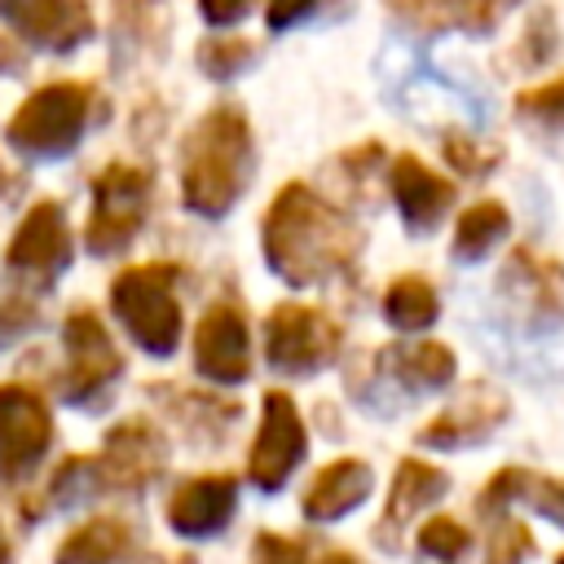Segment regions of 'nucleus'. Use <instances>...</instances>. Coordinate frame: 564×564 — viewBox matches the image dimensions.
<instances>
[{
	"instance_id": "nucleus-31",
	"label": "nucleus",
	"mask_w": 564,
	"mask_h": 564,
	"mask_svg": "<svg viewBox=\"0 0 564 564\" xmlns=\"http://www.w3.org/2000/svg\"><path fill=\"white\" fill-rule=\"evenodd\" d=\"M516 53H520L524 66H542V62L555 53V13H551V9H538V13L529 18V26H524Z\"/></svg>"
},
{
	"instance_id": "nucleus-28",
	"label": "nucleus",
	"mask_w": 564,
	"mask_h": 564,
	"mask_svg": "<svg viewBox=\"0 0 564 564\" xmlns=\"http://www.w3.org/2000/svg\"><path fill=\"white\" fill-rule=\"evenodd\" d=\"M441 150H445L449 167H454V172H463V176H485V172L498 163V150H489V145L471 141L467 132H445Z\"/></svg>"
},
{
	"instance_id": "nucleus-30",
	"label": "nucleus",
	"mask_w": 564,
	"mask_h": 564,
	"mask_svg": "<svg viewBox=\"0 0 564 564\" xmlns=\"http://www.w3.org/2000/svg\"><path fill=\"white\" fill-rule=\"evenodd\" d=\"M511 498H529L546 520L564 524V480H542V476L516 471V494Z\"/></svg>"
},
{
	"instance_id": "nucleus-16",
	"label": "nucleus",
	"mask_w": 564,
	"mask_h": 564,
	"mask_svg": "<svg viewBox=\"0 0 564 564\" xmlns=\"http://www.w3.org/2000/svg\"><path fill=\"white\" fill-rule=\"evenodd\" d=\"M502 414H507V397L498 388H489V383H476L458 405H449L445 414H436L419 432V441L423 445H441V449L467 445V441H480L485 432H494L502 423Z\"/></svg>"
},
{
	"instance_id": "nucleus-4",
	"label": "nucleus",
	"mask_w": 564,
	"mask_h": 564,
	"mask_svg": "<svg viewBox=\"0 0 564 564\" xmlns=\"http://www.w3.org/2000/svg\"><path fill=\"white\" fill-rule=\"evenodd\" d=\"M172 264H137L123 269L110 286V304L123 317L128 335L154 357H167L181 339V304L172 295Z\"/></svg>"
},
{
	"instance_id": "nucleus-37",
	"label": "nucleus",
	"mask_w": 564,
	"mask_h": 564,
	"mask_svg": "<svg viewBox=\"0 0 564 564\" xmlns=\"http://www.w3.org/2000/svg\"><path fill=\"white\" fill-rule=\"evenodd\" d=\"M0 70H22V48L13 40H0Z\"/></svg>"
},
{
	"instance_id": "nucleus-14",
	"label": "nucleus",
	"mask_w": 564,
	"mask_h": 564,
	"mask_svg": "<svg viewBox=\"0 0 564 564\" xmlns=\"http://www.w3.org/2000/svg\"><path fill=\"white\" fill-rule=\"evenodd\" d=\"M388 185H392V198L401 207V220L410 229H427L441 220V212L454 203V185L432 172L423 159L414 154H397L392 167H388Z\"/></svg>"
},
{
	"instance_id": "nucleus-2",
	"label": "nucleus",
	"mask_w": 564,
	"mask_h": 564,
	"mask_svg": "<svg viewBox=\"0 0 564 564\" xmlns=\"http://www.w3.org/2000/svg\"><path fill=\"white\" fill-rule=\"evenodd\" d=\"M256 167V145H251V123L242 106L220 101L212 106L185 137L181 145V198L198 216H225Z\"/></svg>"
},
{
	"instance_id": "nucleus-41",
	"label": "nucleus",
	"mask_w": 564,
	"mask_h": 564,
	"mask_svg": "<svg viewBox=\"0 0 564 564\" xmlns=\"http://www.w3.org/2000/svg\"><path fill=\"white\" fill-rule=\"evenodd\" d=\"M560 564H564V555H560Z\"/></svg>"
},
{
	"instance_id": "nucleus-15",
	"label": "nucleus",
	"mask_w": 564,
	"mask_h": 564,
	"mask_svg": "<svg viewBox=\"0 0 564 564\" xmlns=\"http://www.w3.org/2000/svg\"><path fill=\"white\" fill-rule=\"evenodd\" d=\"M234 494H238L234 476H194L176 485V494L167 498V524L185 538L216 533L234 516Z\"/></svg>"
},
{
	"instance_id": "nucleus-8",
	"label": "nucleus",
	"mask_w": 564,
	"mask_h": 564,
	"mask_svg": "<svg viewBox=\"0 0 564 564\" xmlns=\"http://www.w3.org/2000/svg\"><path fill=\"white\" fill-rule=\"evenodd\" d=\"M304 454V419L295 410V401L286 392H264V410H260V432L247 458V476L273 494L282 489V480L291 476V467Z\"/></svg>"
},
{
	"instance_id": "nucleus-9",
	"label": "nucleus",
	"mask_w": 564,
	"mask_h": 564,
	"mask_svg": "<svg viewBox=\"0 0 564 564\" xmlns=\"http://www.w3.org/2000/svg\"><path fill=\"white\" fill-rule=\"evenodd\" d=\"M194 366L216 383H242L251 370L247 322L234 304H212L194 326Z\"/></svg>"
},
{
	"instance_id": "nucleus-32",
	"label": "nucleus",
	"mask_w": 564,
	"mask_h": 564,
	"mask_svg": "<svg viewBox=\"0 0 564 564\" xmlns=\"http://www.w3.org/2000/svg\"><path fill=\"white\" fill-rule=\"evenodd\" d=\"M529 551H533L529 529H524V524H516V520H498L494 542H489V564H520Z\"/></svg>"
},
{
	"instance_id": "nucleus-17",
	"label": "nucleus",
	"mask_w": 564,
	"mask_h": 564,
	"mask_svg": "<svg viewBox=\"0 0 564 564\" xmlns=\"http://www.w3.org/2000/svg\"><path fill=\"white\" fill-rule=\"evenodd\" d=\"M370 485H375L370 463H361V458H335V463H326L313 476V485L304 494V516L308 520H339V516H348L370 494Z\"/></svg>"
},
{
	"instance_id": "nucleus-25",
	"label": "nucleus",
	"mask_w": 564,
	"mask_h": 564,
	"mask_svg": "<svg viewBox=\"0 0 564 564\" xmlns=\"http://www.w3.org/2000/svg\"><path fill=\"white\" fill-rule=\"evenodd\" d=\"M516 110L542 128H564V75L560 79H546V84H533L516 97Z\"/></svg>"
},
{
	"instance_id": "nucleus-38",
	"label": "nucleus",
	"mask_w": 564,
	"mask_h": 564,
	"mask_svg": "<svg viewBox=\"0 0 564 564\" xmlns=\"http://www.w3.org/2000/svg\"><path fill=\"white\" fill-rule=\"evenodd\" d=\"M326 564H357V560H352V555H344V551H339V555H330V560H326Z\"/></svg>"
},
{
	"instance_id": "nucleus-39",
	"label": "nucleus",
	"mask_w": 564,
	"mask_h": 564,
	"mask_svg": "<svg viewBox=\"0 0 564 564\" xmlns=\"http://www.w3.org/2000/svg\"><path fill=\"white\" fill-rule=\"evenodd\" d=\"M9 560V542H4V533H0V564Z\"/></svg>"
},
{
	"instance_id": "nucleus-18",
	"label": "nucleus",
	"mask_w": 564,
	"mask_h": 564,
	"mask_svg": "<svg viewBox=\"0 0 564 564\" xmlns=\"http://www.w3.org/2000/svg\"><path fill=\"white\" fill-rule=\"evenodd\" d=\"M441 489H445V471H441V467H427V463H419V458H405V463L397 467V476H392V494H388V507H383L379 529H383V533L397 529V524L410 520L419 507H427L432 498H441Z\"/></svg>"
},
{
	"instance_id": "nucleus-1",
	"label": "nucleus",
	"mask_w": 564,
	"mask_h": 564,
	"mask_svg": "<svg viewBox=\"0 0 564 564\" xmlns=\"http://www.w3.org/2000/svg\"><path fill=\"white\" fill-rule=\"evenodd\" d=\"M357 225L300 181L282 185L264 212V260L291 286H313L339 273L357 256Z\"/></svg>"
},
{
	"instance_id": "nucleus-11",
	"label": "nucleus",
	"mask_w": 564,
	"mask_h": 564,
	"mask_svg": "<svg viewBox=\"0 0 564 564\" xmlns=\"http://www.w3.org/2000/svg\"><path fill=\"white\" fill-rule=\"evenodd\" d=\"M53 441V419L48 405L18 383L0 388V467H31Z\"/></svg>"
},
{
	"instance_id": "nucleus-23",
	"label": "nucleus",
	"mask_w": 564,
	"mask_h": 564,
	"mask_svg": "<svg viewBox=\"0 0 564 564\" xmlns=\"http://www.w3.org/2000/svg\"><path fill=\"white\" fill-rule=\"evenodd\" d=\"M383 317L392 326H401V330H423L427 322H436V291H432V282L419 278V273L397 278L388 286V295H383Z\"/></svg>"
},
{
	"instance_id": "nucleus-22",
	"label": "nucleus",
	"mask_w": 564,
	"mask_h": 564,
	"mask_svg": "<svg viewBox=\"0 0 564 564\" xmlns=\"http://www.w3.org/2000/svg\"><path fill=\"white\" fill-rule=\"evenodd\" d=\"M502 278L516 282V286H524L538 300V308H546V313H560L564 308V269L551 264V260H542V256H533V251H524V247L507 260Z\"/></svg>"
},
{
	"instance_id": "nucleus-36",
	"label": "nucleus",
	"mask_w": 564,
	"mask_h": 564,
	"mask_svg": "<svg viewBox=\"0 0 564 564\" xmlns=\"http://www.w3.org/2000/svg\"><path fill=\"white\" fill-rule=\"evenodd\" d=\"M154 9H159V0H119V4H115V13H119V31L141 35V31L150 26Z\"/></svg>"
},
{
	"instance_id": "nucleus-6",
	"label": "nucleus",
	"mask_w": 564,
	"mask_h": 564,
	"mask_svg": "<svg viewBox=\"0 0 564 564\" xmlns=\"http://www.w3.org/2000/svg\"><path fill=\"white\" fill-rule=\"evenodd\" d=\"M339 348V326L304 304H278L269 326H264V352L278 370L291 375H308L322 370Z\"/></svg>"
},
{
	"instance_id": "nucleus-33",
	"label": "nucleus",
	"mask_w": 564,
	"mask_h": 564,
	"mask_svg": "<svg viewBox=\"0 0 564 564\" xmlns=\"http://www.w3.org/2000/svg\"><path fill=\"white\" fill-rule=\"evenodd\" d=\"M256 564H308V546L295 538H278V533H260L251 542Z\"/></svg>"
},
{
	"instance_id": "nucleus-26",
	"label": "nucleus",
	"mask_w": 564,
	"mask_h": 564,
	"mask_svg": "<svg viewBox=\"0 0 564 564\" xmlns=\"http://www.w3.org/2000/svg\"><path fill=\"white\" fill-rule=\"evenodd\" d=\"M467 529L458 524V520H449V516H436V520H427L423 529H419V551L423 555H432V560H441V564H449V560H458L463 551H467Z\"/></svg>"
},
{
	"instance_id": "nucleus-19",
	"label": "nucleus",
	"mask_w": 564,
	"mask_h": 564,
	"mask_svg": "<svg viewBox=\"0 0 564 564\" xmlns=\"http://www.w3.org/2000/svg\"><path fill=\"white\" fill-rule=\"evenodd\" d=\"M383 366L392 370L397 383L414 388V392H427V388H441L454 379V352L445 344H410V348H388Z\"/></svg>"
},
{
	"instance_id": "nucleus-29",
	"label": "nucleus",
	"mask_w": 564,
	"mask_h": 564,
	"mask_svg": "<svg viewBox=\"0 0 564 564\" xmlns=\"http://www.w3.org/2000/svg\"><path fill=\"white\" fill-rule=\"evenodd\" d=\"M383 4H388L392 18H401V22L414 26V31H427V35L454 31V22H449V0H383Z\"/></svg>"
},
{
	"instance_id": "nucleus-7",
	"label": "nucleus",
	"mask_w": 564,
	"mask_h": 564,
	"mask_svg": "<svg viewBox=\"0 0 564 564\" xmlns=\"http://www.w3.org/2000/svg\"><path fill=\"white\" fill-rule=\"evenodd\" d=\"M0 22L44 53H75L97 31L88 0H0Z\"/></svg>"
},
{
	"instance_id": "nucleus-3",
	"label": "nucleus",
	"mask_w": 564,
	"mask_h": 564,
	"mask_svg": "<svg viewBox=\"0 0 564 564\" xmlns=\"http://www.w3.org/2000/svg\"><path fill=\"white\" fill-rule=\"evenodd\" d=\"M93 115V84L79 79H57L35 88L4 123V137L18 154L31 159H62L79 145L84 128Z\"/></svg>"
},
{
	"instance_id": "nucleus-40",
	"label": "nucleus",
	"mask_w": 564,
	"mask_h": 564,
	"mask_svg": "<svg viewBox=\"0 0 564 564\" xmlns=\"http://www.w3.org/2000/svg\"><path fill=\"white\" fill-rule=\"evenodd\" d=\"M0 185H4V172H0Z\"/></svg>"
},
{
	"instance_id": "nucleus-12",
	"label": "nucleus",
	"mask_w": 564,
	"mask_h": 564,
	"mask_svg": "<svg viewBox=\"0 0 564 564\" xmlns=\"http://www.w3.org/2000/svg\"><path fill=\"white\" fill-rule=\"evenodd\" d=\"M66 397H84L97 392L101 383H110L119 375V352L101 326V317L93 308H75L66 322Z\"/></svg>"
},
{
	"instance_id": "nucleus-13",
	"label": "nucleus",
	"mask_w": 564,
	"mask_h": 564,
	"mask_svg": "<svg viewBox=\"0 0 564 564\" xmlns=\"http://www.w3.org/2000/svg\"><path fill=\"white\" fill-rule=\"evenodd\" d=\"M159 467H163V436H159L154 427H145L141 419L119 423V427L106 436V449L97 454L101 480H106V485H119V489L145 485Z\"/></svg>"
},
{
	"instance_id": "nucleus-34",
	"label": "nucleus",
	"mask_w": 564,
	"mask_h": 564,
	"mask_svg": "<svg viewBox=\"0 0 564 564\" xmlns=\"http://www.w3.org/2000/svg\"><path fill=\"white\" fill-rule=\"evenodd\" d=\"M322 0H264V26L269 31H291L300 26Z\"/></svg>"
},
{
	"instance_id": "nucleus-24",
	"label": "nucleus",
	"mask_w": 564,
	"mask_h": 564,
	"mask_svg": "<svg viewBox=\"0 0 564 564\" xmlns=\"http://www.w3.org/2000/svg\"><path fill=\"white\" fill-rule=\"evenodd\" d=\"M194 57H198V70L207 79H234V75L256 66L260 48H256V40H242V35H212L198 44Z\"/></svg>"
},
{
	"instance_id": "nucleus-21",
	"label": "nucleus",
	"mask_w": 564,
	"mask_h": 564,
	"mask_svg": "<svg viewBox=\"0 0 564 564\" xmlns=\"http://www.w3.org/2000/svg\"><path fill=\"white\" fill-rule=\"evenodd\" d=\"M507 229H511L507 207L494 203V198H485V203H476V207H467V212L458 216V229H454V256H458V260H476V256H485L494 242H502Z\"/></svg>"
},
{
	"instance_id": "nucleus-20",
	"label": "nucleus",
	"mask_w": 564,
	"mask_h": 564,
	"mask_svg": "<svg viewBox=\"0 0 564 564\" xmlns=\"http://www.w3.org/2000/svg\"><path fill=\"white\" fill-rule=\"evenodd\" d=\"M123 551L128 529L119 520H88L57 546V564H115Z\"/></svg>"
},
{
	"instance_id": "nucleus-27",
	"label": "nucleus",
	"mask_w": 564,
	"mask_h": 564,
	"mask_svg": "<svg viewBox=\"0 0 564 564\" xmlns=\"http://www.w3.org/2000/svg\"><path fill=\"white\" fill-rule=\"evenodd\" d=\"M520 0H449V22L467 35H489L507 9H516Z\"/></svg>"
},
{
	"instance_id": "nucleus-35",
	"label": "nucleus",
	"mask_w": 564,
	"mask_h": 564,
	"mask_svg": "<svg viewBox=\"0 0 564 564\" xmlns=\"http://www.w3.org/2000/svg\"><path fill=\"white\" fill-rule=\"evenodd\" d=\"M198 13L207 26H238L251 13V0H198Z\"/></svg>"
},
{
	"instance_id": "nucleus-5",
	"label": "nucleus",
	"mask_w": 564,
	"mask_h": 564,
	"mask_svg": "<svg viewBox=\"0 0 564 564\" xmlns=\"http://www.w3.org/2000/svg\"><path fill=\"white\" fill-rule=\"evenodd\" d=\"M150 203V172L132 163H110L93 181V212L84 225V238L97 256H110L132 242V234L145 220Z\"/></svg>"
},
{
	"instance_id": "nucleus-10",
	"label": "nucleus",
	"mask_w": 564,
	"mask_h": 564,
	"mask_svg": "<svg viewBox=\"0 0 564 564\" xmlns=\"http://www.w3.org/2000/svg\"><path fill=\"white\" fill-rule=\"evenodd\" d=\"M70 260V234H66V212L62 203H35L22 225L9 238L4 264L26 273V278H48Z\"/></svg>"
}]
</instances>
